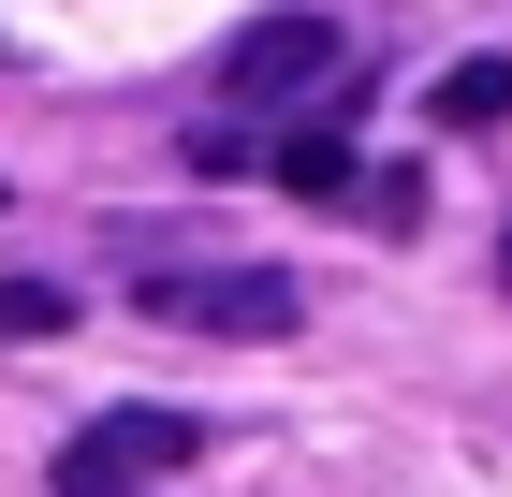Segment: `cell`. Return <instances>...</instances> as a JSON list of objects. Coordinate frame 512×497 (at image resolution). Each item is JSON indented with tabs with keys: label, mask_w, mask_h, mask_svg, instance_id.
I'll return each mask as SVG.
<instances>
[{
	"label": "cell",
	"mask_w": 512,
	"mask_h": 497,
	"mask_svg": "<svg viewBox=\"0 0 512 497\" xmlns=\"http://www.w3.org/2000/svg\"><path fill=\"white\" fill-rule=\"evenodd\" d=\"M132 307H147V322H191V337H293L308 293H293L278 264H147Z\"/></svg>",
	"instance_id": "cell-1"
},
{
	"label": "cell",
	"mask_w": 512,
	"mask_h": 497,
	"mask_svg": "<svg viewBox=\"0 0 512 497\" xmlns=\"http://www.w3.org/2000/svg\"><path fill=\"white\" fill-rule=\"evenodd\" d=\"M191 454H205L191 410H103V424H74V439H59V497H161Z\"/></svg>",
	"instance_id": "cell-2"
},
{
	"label": "cell",
	"mask_w": 512,
	"mask_h": 497,
	"mask_svg": "<svg viewBox=\"0 0 512 497\" xmlns=\"http://www.w3.org/2000/svg\"><path fill=\"white\" fill-rule=\"evenodd\" d=\"M337 74V15H264V30L220 44V88L235 103H278V88H322Z\"/></svg>",
	"instance_id": "cell-3"
},
{
	"label": "cell",
	"mask_w": 512,
	"mask_h": 497,
	"mask_svg": "<svg viewBox=\"0 0 512 497\" xmlns=\"http://www.w3.org/2000/svg\"><path fill=\"white\" fill-rule=\"evenodd\" d=\"M264 176L308 191V205H337V191H352V117H293V132L264 147Z\"/></svg>",
	"instance_id": "cell-4"
},
{
	"label": "cell",
	"mask_w": 512,
	"mask_h": 497,
	"mask_svg": "<svg viewBox=\"0 0 512 497\" xmlns=\"http://www.w3.org/2000/svg\"><path fill=\"white\" fill-rule=\"evenodd\" d=\"M425 117H439V132H498V117H512V59H454V74L425 88Z\"/></svg>",
	"instance_id": "cell-5"
},
{
	"label": "cell",
	"mask_w": 512,
	"mask_h": 497,
	"mask_svg": "<svg viewBox=\"0 0 512 497\" xmlns=\"http://www.w3.org/2000/svg\"><path fill=\"white\" fill-rule=\"evenodd\" d=\"M59 322H74L59 278H0V337H59Z\"/></svg>",
	"instance_id": "cell-6"
},
{
	"label": "cell",
	"mask_w": 512,
	"mask_h": 497,
	"mask_svg": "<svg viewBox=\"0 0 512 497\" xmlns=\"http://www.w3.org/2000/svg\"><path fill=\"white\" fill-rule=\"evenodd\" d=\"M498 278H512V249H498Z\"/></svg>",
	"instance_id": "cell-7"
}]
</instances>
